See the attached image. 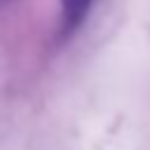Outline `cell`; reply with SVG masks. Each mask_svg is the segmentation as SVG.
Listing matches in <instances>:
<instances>
[{
    "mask_svg": "<svg viewBox=\"0 0 150 150\" xmlns=\"http://www.w3.org/2000/svg\"><path fill=\"white\" fill-rule=\"evenodd\" d=\"M61 5H63V28L75 30L84 21V16L91 7V0H61Z\"/></svg>",
    "mask_w": 150,
    "mask_h": 150,
    "instance_id": "1",
    "label": "cell"
},
{
    "mask_svg": "<svg viewBox=\"0 0 150 150\" xmlns=\"http://www.w3.org/2000/svg\"><path fill=\"white\" fill-rule=\"evenodd\" d=\"M0 2H7V0H0Z\"/></svg>",
    "mask_w": 150,
    "mask_h": 150,
    "instance_id": "2",
    "label": "cell"
}]
</instances>
